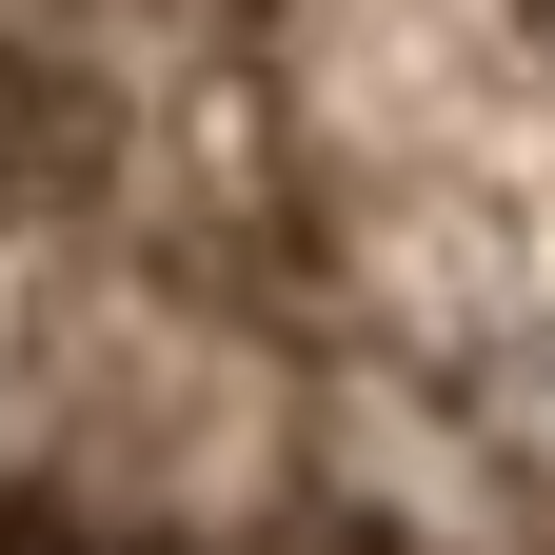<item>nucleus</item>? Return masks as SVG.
<instances>
[{"label": "nucleus", "instance_id": "1", "mask_svg": "<svg viewBox=\"0 0 555 555\" xmlns=\"http://www.w3.org/2000/svg\"><path fill=\"white\" fill-rule=\"evenodd\" d=\"M100 179V119L60 60H0V219H40V198H80Z\"/></svg>", "mask_w": 555, "mask_h": 555}]
</instances>
